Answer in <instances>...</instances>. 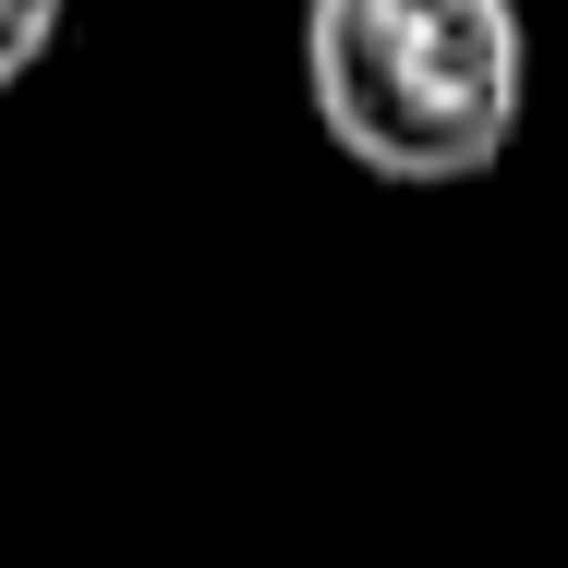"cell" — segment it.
Listing matches in <instances>:
<instances>
[{
	"label": "cell",
	"mask_w": 568,
	"mask_h": 568,
	"mask_svg": "<svg viewBox=\"0 0 568 568\" xmlns=\"http://www.w3.org/2000/svg\"><path fill=\"white\" fill-rule=\"evenodd\" d=\"M303 85L351 170L448 194L520 133V0H303Z\"/></svg>",
	"instance_id": "cell-1"
},
{
	"label": "cell",
	"mask_w": 568,
	"mask_h": 568,
	"mask_svg": "<svg viewBox=\"0 0 568 568\" xmlns=\"http://www.w3.org/2000/svg\"><path fill=\"white\" fill-rule=\"evenodd\" d=\"M61 12H73V0H0V98H12V85H24L37 61H49Z\"/></svg>",
	"instance_id": "cell-2"
}]
</instances>
